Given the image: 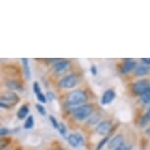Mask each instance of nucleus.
I'll return each instance as SVG.
<instances>
[{"label":"nucleus","instance_id":"29","mask_svg":"<svg viewBox=\"0 0 150 150\" xmlns=\"http://www.w3.org/2000/svg\"><path fill=\"white\" fill-rule=\"evenodd\" d=\"M90 73H91L93 76H96V75H97V69H96V66H95V65H92V66L90 67Z\"/></svg>","mask_w":150,"mask_h":150},{"label":"nucleus","instance_id":"25","mask_svg":"<svg viewBox=\"0 0 150 150\" xmlns=\"http://www.w3.org/2000/svg\"><path fill=\"white\" fill-rule=\"evenodd\" d=\"M149 118L148 116H147V114H145L144 116H142V118H141V121H140V126L141 127H145L147 124H148L149 122Z\"/></svg>","mask_w":150,"mask_h":150},{"label":"nucleus","instance_id":"28","mask_svg":"<svg viewBox=\"0 0 150 150\" xmlns=\"http://www.w3.org/2000/svg\"><path fill=\"white\" fill-rule=\"evenodd\" d=\"M116 150H132V146L131 145H127V144H123L122 146H120L119 148Z\"/></svg>","mask_w":150,"mask_h":150},{"label":"nucleus","instance_id":"2","mask_svg":"<svg viewBox=\"0 0 150 150\" xmlns=\"http://www.w3.org/2000/svg\"><path fill=\"white\" fill-rule=\"evenodd\" d=\"M93 113V106L90 104H84V105L79 106L73 111L74 118L79 121H83L87 118L91 117Z\"/></svg>","mask_w":150,"mask_h":150},{"label":"nucleus","instance_id":"7","mask_svg":"<svg viewBox=\"0 0 150 150\" xmlns=\"http://www.w3.org/2000/svg\"><path fill=\"white\" fill-rule=\"evenodd\" d=\"M112 129V124L110 121H102L100 122L95 128L96 134H100V135H106L111 132Z\"/></svg>","mask_w":150,"mask_h":150},{"label":"nucleus","instance_id":"9","mask_svg":"<svg viewBox=\"0 0 150 150\" xmlns=\"http://www.w3.org/2000/svg\"><path fill=\"white\" fill-rule=\"evenodd\" d=\"M124 135L122 134H117L115 135L112 139H110L109 143H108V149L109 150H116L117 148H119L120 146H122L124 143Z\"/></svg>","mask_w":150,"mask_h":150},{"label":"nucleus","instance_id":"27","mask_svg":"<svg viewBox=\"0 0 150 150\" xmlns=\"http://www.w3.org/2000/svg\"><path fill=\"white\" fill-rule=\"evenodd\" d=\"M46 97H47V99H48V100H50V101H53V100H54V99L56 98V96H55V94H54V93H52V92L48 91V92H47V94H46Z\"/></svg>","mask_w":150,"mask_h":150},{"label":"nucleus","instance_id":"31","mask_svg":"<svg viewBox=\"0 0 150 150\" xmlns=\"http://www.w3.org/2000/svg\"><path fill=\"white\" fill-rule=\"evenodd\" d=\"M145 134H146L147 135H148V137H150V127H149V128H147V129H146Z\"/></svg>","mask_w":150,"mask_h":150},{"label":"nucleus","instance_id":"23","mask_svg":"<svg viewBox=\"0 0 150 150\" xmlns=\"http://www.w3.org/2000/svg\"><path fill=\"white\" fill-rule=\"evenodd\" d=\"M33 91H35V95H38V94H40V93H42L40 86H39V83L38 81H35V83H33Z\"/></svg>","mask_w":150,"mask_h":150},{"label":"nucleus","instance_id":"3","mask_svg":"<svg viewBox=\"0 0 150 150\" xmlns=\"http://www.w3.org/2000/svg\"><path fill=\"white\" fill-rule=\"evenodd\" d=\"M20 101V97L15 92H8L1 96L0 106L2 109H10L11 107L17 105Z\"/></svg>","mask_w":150,"mask_h":150},{"label":"nucleus","instance_id":"5","mask_svg":"<svg viewBox=\"0 0 150 150\" xmlns=\"http://www.w3.org/2000/svg\"><path fill=\"white\" fill-rule=\"evenodd\" d=\"M150 87V83L147 80H139L132 84V91L137 95H142Z\"/></svg>","mask_w":150,"mask_h":150},{"label":"nucleus","instance_id":"32","mask_svg":"<svg viewBox=\"0 0 150 150\" xmlns=\"http://www.w3.org/2000/svg\"><path fill=\"white\" fill-rule=\"evenodd\" d=\"M146 114H147V116H148V118H149V120H150V109L148 110V112H147Z\"/></svg>","mask_w":150,"mask_h":150},{"label":"nucleus","instance_id":"19","mask_svg":"<svg viewBox=\"0 0 150 150\" xmlns=\"http://www.w3.org/2000/svg\"><path fill=\"white\" fill-rule=\"evenodd\" d=\"M110 138H109V135H107V137H105L103 138V139H101L100 141H99V143L97 144V146H96V148H95V150H101L103 148V146L105 145V144L108 142V141H110L109 140Z\"/></svg>","mask_w":150,"mask_h":150},{"label":"nucleus","instance_id":"14","mask_svg":"<svg viewBox=\"0 0 150 150\" xmlns=\"http://www.w3.org/2000/svg\"><path fill=\"white\" fill-rule=\"evenodd\" d=\"M30 113V108L27 105H23L21 108L18 110L17 112V117L20 120H24L25 118H27V116L29 115Z\"/></svg>","mask_w":150,"mask_h":150},{"label":"nucleus","instance_id":"8","mask_svg":"<svg viewBox=\"0 0 150 150\" xmlns=\"http://www.w3.org/2000/svg\"><path fill=\"white\" fill-rule=\"evenodd\" d=\"M70 66H71L70 61L60 60V61H58L55 63L54 67H53V70H54V72L56 74H58V75H62V74L66 73L67 71L69 70Z\"/></svg>","mask_w":150,"mask_h":150},{"label":"nucleus","instance_id":"1","mask_svg":"<svg viewBox=\"0 0 150 150\" xmlns=\"http://www.w3.org/2000/svg\"><path fill=\"white\" fill-rule=\"evenodd\" d=\"M87 94L83 90H74L67 96V103L70 106H79L87 100Z\"/></svg>","mask_w":150,"mask_h":150},{"label":"nucleus","instance_id":"17","mask_svg":"<svg viewBox=\"0 0 150 150\" xmlns=\"http://www.w3.org/2000/svg\"><path fill=\"white\" fill-rule=\"evenodd\" d=\"M141 101H142L144 104L150 103V87L141 95Z\"/></svg>","mask_w":150,"mask_h":150},{"label":"nucleus","instance_id":"12","mask_svg":"<svg viewBox=\"0 0 150 150\" xmlns=\"http://www.w3.org/2000/svg\"><path fill=\"white\" fill-rule=\"evenodd\" d=\"M6 86L9 89L14 90V91H17V90L21 91V90L24 89V88H23L22 84L20 83L18 81H16V80H9V81H6Z\"/></svg>","mask_w":150,"mask_h":150},{"label":"nucleus","instance_id":"10","mask_svg":"<svg viewBox=\"0 0 150 150\" xmlns=\"http://www.w3.org/2000/svg\"><path fill=\"white\" fill-rule=\"evenodd\" d=\"M115 97H116V92L114 90H112V89L106 90V91L103 93L102 98H101V104H102V105H108V104H110L114 100Z\"/></svg>","mask_w":150,"mask_h":150},{"label":"nucleus","instance_id":"4","mask_svg":"<svg viewBox=\"0 0 150 150\" xmlns=\"http://www.w3.org/2000/svg\"><path fill=\"white\" fill-rule=\"evenodd\" d=\"M77 83L78 76L76 74H71V75H68L59 81V86L62 88H72V87L76 86Z\"/></svg>","mask_w":150,"mask_h":150},{"label":"nucleus","instance_id":"11","mask_svg":"<svg viewBox=\"0 0 150 150\" xmlns=\"http://www.w3.org/2000/svg\"><path fill=\"white\" fill-rule=\"evenodd\" d=\"M135 68H137V62L132 60V59H127V60H125L123 67H122V73L128 74L132 72V70H135Z\"/></svg>","mask_w":150,"mask_h":150},{"label":"nucleus","instance_id":"26","mask_svg":"<svg viewBox=\"0 0 150 150\" xmlns=\"http://www.w3.org/2000/svg\"><path fill=\"white\" fill-rule=\"evenodd\" d=\"M8 134H10V129H9L1 128V129H0V134H1L2 137H4V135H7Z\"/></svg>","mask_w":150,"mask_h":150},{"label":"nucleus","instance_id":"13","mask_svg":"<svg viewBox=\"0 0 150 150\" xmlns=\"http://www.w3.org/2000/svg\"><path fill=\"white\" fill-rule=\"evenodd\" d=\"M150 72V68L148 66H145V65H140L135 68L134 70V74L137 77H142V76H146L148 75Z\"/></svg>","mask_w":150,"mask_h":150},{"label":"nucleus","instance_id":"21","mask_svg":"<svg viewBox=\"0 0 150 150\" xmlns=\"http://www.w3.org/2000/svg\"><path fill=\"white\" fill-rule=\"evenodd\" d=\"M49 121H50V123H51L53 128L58 129V127H59V122H58L57 120H56V118L54 117V116L50 115V116H49Z\"/></svg>","mask_w":150,"mask_h":150},{"label":"nucleus","instance_id":"18","mask_svg":"<svg viewBox=\"0 0 150 150\" xmlns=\"http://www.w3.org/2000/svg\"><path fill=\"white\" fill-rule=\"evenodd\" d=\"M99 120H100V115L99 114H95V115H92L91 117L89 118L88 120V125H94V124H99L100 122H99Z\"/></svg>","mask_w":150,"mask_h":150},{"label":"nucleus","instance_id":"30","mask_svg":"<svg viewBox=\"0 0 150 150\" xmlns=\"http://www.w3.org/2000/svg\"><path fill=\"white\" fill-rule=\"evenodd\" d=\"M141 61H142L144 64H146V66L147 65H150V58H141Z\"/></svg>","mask_w":150,"mask_h":150},{"label":"nucleus","instance_id":"6","mask_svg":"<svg viewBox=\"0 0 150 150\" xmlns=\"http://www.w3.org/2000/svg\"><path fill=\"white\" fill-rule=\"evenodd\" d=\"M67 140L69 144L74 148H77L81 145H83L84 139L83 137L81 134H70L67 137Z\"/></svg>","mask_w":150,"mask_h":150},{"label":"nucleus","instance_id":"24","mask_svg":"<svg viewBox=\"0 0 150 150\" xmlns=\"http://www.w3.org/2000/svg\"><path fill=\"white\" fill-rule=\"evenodd\" d=\"M36 97H38V100L40 103H46L47 101H48L47 97L45 96V94H43V93H40V94L36 95Z\"/></svg>","mask_w":150,"mask_h":150},{"label":"nucleus","instance_id":"22","mask_svg":"<svg viewBox=\"0 0 150 150\" xmlns=\"http://www.w3.org/2000/svg\"><path fill=\"white\" fill-rule=\"evenodd\" d=\"M35 108H36V110H38V112L40 115H42V116H45V115H46V110H45V108L41 105V104H36V105H35Z\"/></svg>","mask_w":150,"mask_h":150},{"label":"nucleus","instance_id":"15","mask_svg":"<svg viewBox=\"0 0 150 150\" xmlns=\"http://www.w3.org/2000/svg\"><path fill=\"white\" fill-rule=\"evenodd\" d=\"M22 63H23V67H24V72H25V76L26 78L29 80L30 79V63L29 60L27 58H22Z\"/></svg>","mask_w":150,"mask_h":150},{"label":"nucleus","instance_id":"16","mask_svg":"<svg viewBox=\"0 0 150 150\" xmlns=\"http://www.w3.org/2000/svg\"><path fill=\"white\" fill-rule=\"evenodd\" d=\"M35 126V120H33V117L32 115H30V117H28V119L26 120L24 124V129H30L33 128Z\"/></svg>","mask_w":150,"mask_h":150},{"label":"nucleus","instance_id":"33","mask_svg":"<svg viewBox=\"0 0 150 150\" xmlns=\"http://www.w3.org/2000/svg\"><path fill=\"white\" fill-rule=\"evenodd\" d=\"M61 150H64V149H61Z\"/></svg>","mask_w":150,"mask_h":150},{"label":"nucleus","instance_id":"20","mask_svg":"<svg viewBox=\"0 0 150 150\" xmlns=\"http://www.w3.org/2000/svg\"><path fill=\"white\" fill-rule=\"evenodd\" d=\"M58 132L62 137H66L67 135V128L65 126L64 123H59V127H58Z\"/></svg>","mask_w":150,"mask_h":150}]
</instances>
